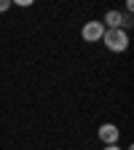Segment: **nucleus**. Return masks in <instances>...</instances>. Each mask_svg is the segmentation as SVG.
Segmentation results:
<instances>
[{
    "label": "nucleus",
    "mask_w": 134,
    "mask_h": 150,
    "mask_svg": "<svg viewBox=\"0 0 134 150\" xmlns=\"http://www.w3.org/2000/svg\"><path fill=\"white\" fill-rule=\"evenodd\" d=\"M102 43H105L107 51H113V54H123V51L129 48V32H123V30H105Z\"/></svg>",
    "instance_id": "f257e3e1"
},
{
    "label": "nucleus",
    "mask_w": 134,
    "mask_h": 150,
    "mask_svg": "<svg viewBox=\"0 0 134 150\" xmlns=\"http://www.w3.org/2000/svg\"><path fill=\"white\" fill-rule=\"evenodd\" d=\"M102 24H105V30H129L131 24H134V19H131V13H121V11H107L105 13V19H102Z\"/></svg>",
    "instance_id": "f03ea898"
},
{
    "label": "nucleus",
    "mask_w": 134,
    "mask_h": 150,
    "mask_svg": "<svg viewBox=\"0 0 134 150\" xmlns=\"http://www.w3.org/2000/svg\"><path fill=\"white\" fill-rule=\"evenodd\" d=\"M97 137H99L102 145H118V139H121V129H118L116 123H102V126L97 129Z\"/></svg>",
    "instance_id": "7ed1b4c3"
},
{
    "label": "nucleus",
    "mask_w": 134,
    "mask_h": 150,
    "mask_svg": "<svg viewBox=\"0 0 134 150\" xmlns=\"http://www.w3.org/2000/svg\"><path fill=\"white\" fill-rule=\"evenodd\" d=\"M81 35H83L86 43H99L102 35H105V24L102 22H86L83 30H81Z\"/></svg>",
    "instance_id": "20e7f679"
},
{
    "label": "nucleus",
    "mask_w": 134,
    "mask_h": 150,
    "mask_svg": "<svg viewBox=\"0 0 134 150\" xmlns=\"http://www.w3.org/2000/svg\"><path fill=\"white\" fill-rule=\"evenodd\" d=\"M8 8H11V0H0V13L8 11Z\"/></svg>",
    "instance_id": "39448f33"
},
{
    "label": "nucleus",
    "mask_w": 134,
    "mask_h": 150,
    "mask_svg": "<svg viewBox=\"0 0 134 150\" xmlns=\"http://www.w3.org/2000/svg\"><path fill=\"white\" fill-rule=\"evenodd\" d=\"M102 150H121V147H118V145H105Z\"/></svg>",
    "instance_id": "423d86ee"
}]
</instances>
